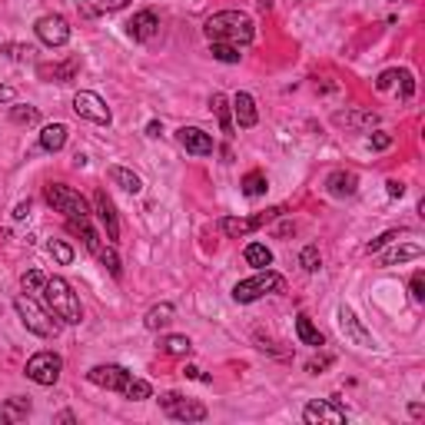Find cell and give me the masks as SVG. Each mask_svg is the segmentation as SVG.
<instances>
[{
    "label": "cell",
    "instance_id": "6da1fadb",
    "mask_svg": "<svg viewBox=\"0 0 425 425\" xmlns=\"http://www.w3.org/2000/svg\"><path fill=\"white\" fill-rule=\"evenodd\" d=\"M210 43H232V47H246L256 37V24L250 14L242 10H220L203 24Z\"/></svg>",
    "mask_w": 425,
    "mask_h": 425
},
{
    "label": "cell",
    "instance_id": "7a4b0ae2",
    "mask_svg": "<svg viewBox=\"0 0 425 425\" xmlns=\"http://www.w3.org/2000/svg\"><path fill=\"white\" fill-rule=\"evenodd\" d=\"M43 299H47L50 316H57L60 322L77 326L80 319H83V309H80L77 292H73V286H70L67 280H60V276H53V280L43 282Z\"/></svg>",
    "mask_w": 425,
    "mask_h": 425
},
{
    "label": "cell",
    "instance_id": "3957f363",
    "mask_svg": "<svg viewBox=\"0 0 425 425\" xmlns=\"http://www.w3.org/2000/svg\"><path fill=\"white\" fill-rule=\"evenodd\" d=\"M14 309H17L20 322H24V326H27L34 336L50 339V336H57V332H60L57 316L50 319V309H40V306L30 299V296H17V299H14Z\"/></svg>",
    "mask_w": 425,
    "mask_h": 425
},
{
    "label": "cell",
    "instance_id": "277c9868",
    "mask_svg": "<svg viewBox=\"0 0 425 425\" xmlns=\"http://www.w3.org/2000/svg\"><path fill=\"white\" fill-rule=\"evenodd\" d=\"M282 290H286V280H282L280 272L260 270L256 276H250V280L236 282L232 299L236 302H252V299H260V296H266V292H282Z\"/></svg>",
    "mask_w": 425,
    "mask_h": 425
},
{
    "label": "cell",
    "instance_id": "5b68a950",
    "mask_svg": "<svg viewBox=\"0 0 425 425\" xmlns=\"http://www.w3.org/2000/svg\"><path fill=\"white\" fill-rule=\"evenodd\" d=\"M43 196H47V203L57 212H63L67 220H90V206L77 190H70V186H63V183H50L47 190H43Z\"/></svg>",
    "mask_w": 425,
    "mask_h": 425
},
{
    "label": "cell",
    "instance_id": "8992f818",
    "mask_svg": "<svg viewBox=\"0 0 425 425\" xmlns=\"http://www.w3.org/2000/svg\"><path fill=\"white\" fill-rule=\"evenodd\" d=\"M60 369H63V359L57 352H37L27 362V379L37 386H53L60 379Z\"/></svg>",
    "mask_w": 425,
    "mask_h": 425
},
{
    "label": "cell",
    "instance_id": "52a82bcc",
    "mask_svg": "<svg viewBox=\"0 0 425 425\" xmlns=\"http://www.w3.org/2000/svg\"><path fill=\"white\" fill-rule=\"evenodd\" d=\"M160 406L166 409V416L180 419V422H203V419H206V406H203V402L183 399L180 392H166V396H160Z\"/></svg>",
    "mask_w": 425,
    "mask_h": 425
},
{
    "label": "cell",
    "instance_id": "ba28073f",
    "mask_svg": "<svg viewBox=\"0 0 425 425\" xmlns=\"http://www.w3.org/2000/svg\"><path fill=\"white\" fill-rule=\"evenodd\" d=\"M73 110H77V116L90 120V123H100V126L110 123V106H106L103 97H97L93 90H80L77 97H73Z\"/></svg>",
    "mask_w": 425,
    "mask_h": 425
},
{
    "label": "cell",
    "instance_id": "9c48e42d",
    "mask_svg": "<svg viewBox=\"0 0 425 425\" xmlns=\"http://www.w3.org/2000/svg\"><path fill=\"white\" fill-rule=\"evenodd\" d=\"M282 210H266V212H260V216H226V220H220V230L230 236V240H240V236H246V232H252V230H260L262 222H270V220H276Z\"/></svg>",
    "mask_w": 425,
    "mask_h": 425
},
{
    "label": "cell",
    "instance_id": "30bf717a",
    "mask_svg": "<svg viewBox=\"0 0 425 425\" xmlns=\"http://www.w3.org/2000/svg\"><path fill=\"white\" fill-rule=\"evenodd\" d=\"M37 37L47 43V47H63L70 40V24L60 14H47V17L37 20Z\"/></svg>",
    "mask_w": 425,
    "mask_h": 425
},
{
    "label": "cell",
    "instance_id": "8fae6325",
    "mask_svg": "<svg viewBox=\"0 0 425 425\" xmlns=\"http://www.w3.org/2000/svg\"><path fill=\"white\" fill-rule=\"evenodd\" d=\"M302 419L309 425H342L346 422V412L336 402H329V399H316V402H309V406L302 409Z\"/></svg>",
    "mask_w": 425,
    "mask_h": 425
},
{
    "label": "cell",
    "instance_id": "7c38bea8",
    "mask_svg": "<svg viewBox=\"0 0 425 425\" xmlns=\"http://www.w3.org/2000/svg\"><path fill=\"white\" fill-rule=\"evenodd\" d=\"M87 379L93 382V386H100V389H113V392H123L130 372H126L123 366H93V369L87 372Z\"/></svg>",
    "mask_w": 425,
    "mask_h": 425
},
{
    "label": "cell",
    "instance_id": "4fadbf2b",
    "mask_svg": "<svg viewBox=\"0 0 425 425\" xmlns=\"http://www.w3.org/2000/svg\"><path fill=\"white\" fill-rule=\"evenodd\" d=\"M176 140H180V146H183L186 153H193V156L212 153V136L206 133V130H200V126H183V130L176 133Z\"/></svg>",
    "mask_w": 425,
    "mask_h": 425
},
{
    "label": "cell",
    "instance_id": "5bb4252c",
    "mask_svg": "<svg viewBox=\"0 0 425 425\" xmlns=\"http://www.w3.org/2000/svg\"><path fill=\"white\" fill-rule=\"evenodd\" d=\"M339 329H342V332H346V336L352 339L356 346H366V349L376 346V339H372L366 329H362V322H359L356 312L349 309V306H339Z\"/></svg>",
    "mask_w": 425,
    "mask_h": 425
},
{
    "label": "cell",
    "instance_id": "9a60e30c",
    "mask_svg": "<svg viewBox=\"0 0 425 425\" xmlns=\"http://www.w3.org/2000/svg\"><path fill=\"white\" fill-rule=\"evenodd\" d=\"M93 210H97L100 222H103L106 240L116 242L120 240V220H116V210H113V203H110V196H106L103 190H97V196H93Z\"/></svg>",
    "mask_w": 425,
    "mask_h": 425
},
{
    "label": "cell",
    "instance_id": "2e32d148",
    "mask_svg": "<svg viewBox=\"0 0 425 425\" xmlns=\"http://www.w3.org/2000/svg\"><path fill=\"white\" fill-rule=\"evenodd\" d=\"M126 30H130L133 40H153L156 34H160V17H156L153 10H140V14H133V20L126 24Z\"/></svg>",
    "mask_w": 425,
    "mask_h": 425
},
{
    "label": "cell",
    "instance_id": "e0dca14e",
    "mask_svg": "<svg viewBox=\"0 0 425 425\" xmlns=\"http://www.w3.org/2000/svg\"><path fill=\"white\" fill-rule=\"evenodd\" d=\"M232 116H236V123H240L242 130L256 126V120H260V113H256V100H252L250 93H236V97H232Z\"/></svg>",
    "mask_w": 425,
    "mask_h": 425
},
{
    "label": "cell",
    "instance_id": "ac0fdd59",
    "mask_svg": "<svg viewBox=\"0 0 425 425\" xmlns=\"http://www.w3.org/2000/svg\"><path fill=\"white\" fill-rule=\"evenodd\" d=\"M67 126L63 123H50V126H43L40 130V146L47 150V153H57V150H63L67 146Z\"/></svg>",
    "mask_w": 425,
    "mask_h": 425
},
{
    "label": "cell",
    "instance_id": "d6986e66",
    "mask_svg": "<svg viewBox=\"0 0 425 425\" xmlns=\"http://www.w3.org/2000/svg\"><path fill=\"white\" fill-rule=\"evenodd\" d=\"M339 126H352V130H366V126H376L379 116L369 113V110H346V113H336L332 116Z\"/></svg>",
    "mask_w": 425,
    "mask_h": 425
},
{
    "label": "cell",
    "instance_id": "ffe728a7",
    "mask_svg": "<svg viewBox=\"0 0 425 425\" xmlns=\"http://www.w3.org/2000/svg\"><path fill=\"white\" fill-rule=\"evenodd\" d=\"M422 256V246L419 242H406V246H392V250L382 256V266H402L409 260H419Z\"/></svg>",
    "mask_w": 425,
    "mask_h": 425
},
{
    "label": "cell",
    "instance_id": "44dd1931",
    "mask_svg": "<svg viewBox=\"0 0 425 425\" xmlns=\"http://www.w3.org/2000/svg\"><path fill=\"white\" fill-rule=\"evenodd\" d=\"M110 180H113L120 190H126V193H140L143 190V180L133 173V170H126V166H110Z\"/></svg>",
    "mask_w": 425,
    "mask_h": 425
},
{
    "label": "cell",
    "instance_id": "7402d4cb",
    "mask_svg": "<svg viewBox=\"0 0 425 425\" xmlns=\"http://www.w3.org/2000/svg\"><path fill=\"white\" fill-rule=\"evenodd\" d=\"M359 186V176L356 173H346V170H339V173L329 176V193L332 196H352Z\"/></svg>",
    "mask_w": 425,
    "mask_h": 425
},
{
    "label": "cell",
    "instance_id": "603a6c76",
    "mask_svg": "<svg viewBox=\"0 0 425 425\" xmlns=\"http://www.w3.org/2000/svg\"><path fill=\"white\" fill-rule=\"evenodd\" d=\"M173 316H176V309L170 306V302H160V306H153V309L146 312V319H143V326L146 329H163V326H170L173 322Z\"/></svg>",
    "mask_w": 425,
    "mask_h": 425
},
{
    "label": "cell",
    "instance_id": "cb8c5ba5",
    "mask_svg": "<svg viewBox=\"0 0 425 425\" xmlns=\"http://www.w3.org/2000/svg\"><path fill=\"white\" fill-rule=\"evenodd\" d=\"M30 416V399H7L0 406V422H20Z\"/></svg>",
    "mask_w": 425,
    "mask_h": 425
},
{
    "label": "cell",
    "instance_id": "d4e9b609",
    "mask_svg": "<svg viewBox=\"0 0 425 425\" xmlns=\"http://www.w3.org/2000/svg\"><path fill=\"white\" fill-rule=\"evenodd\" d=\"M130 0H83L80 4V14L83 17H97V14H113V10L126 7Z\"/></svg>",
    "mask_w": 425,
    "mask_h": 425
},
{
    "label": "cell",
    "instance_id": "484cf974",
    "mask_svg": "<svg viewBox=\"0 0 425 425\" xmlns=\"http://www.w3.org/2000/svg\"><path fill=\"white\" fill-rule=\"evenodd\" d=\"M242 256H246V262H250V266H256V270H266V266H272V252H270V246H262V242H250Z\"/></svg>",
    "mask_w": 425,
    "mask_h": 425
},
{
    "label": "cell",
    "instance_id": "4316f807",
    "mask_svg": "<svg viewBox=\"0 0 425 425\" xmlns=\"http://www.w3.org/2000/svg\"><path fill=\"white\" fill-rule=\"evenodd\" d=\"M296 332H299V339L306 342V346H316V349L322 346V332L312 326L309 316H299V319H296Z\"/></svg>",
    "mask_w": 425,
    "mask_h": 425
},
{
    "label": "cell",
    "instance_id": "83f0119b",
    "mask_svg": "<svg viewBox=\"0 0 425 425\" xmlns=\"http://www.w3.org/2000/svg\"><path fill=\"white\" fill-rule=\"evenodd\" d=\"M160 349H163L166 356H190L193 342H190L186 336H163L160 339Z\"/></svg>",
    "mask_w": 425,
    "mask_h": 425
},
{
    "label": "cell",
    "instance_id": "f1b7e54d",
    "mask_svg": "<svg viewBox=\"0 0 425 425\" xmlns=\"http://www.w3.org/2000/svg\"><path fill=\"white\" fill-rule=\"evenodd\" d=\"M123 396H126V399H133V402H143V399L153 396V386H150L146 379H126Z\"/></svg>",
    "mask_w": 425,
    "mask_h": 425
},
{
    "label": "cell",
    "instance_id": "f546056e",
    "mask_svg": "<svg viewBox=\"0 0 425 425\" xmlns=\"http://www.w3.org/2000/svg\"><path fill=\"white\" fill-rule=\"evenodd\" d=\"M77 70H80L77 60H67V63H60V67H40V73H43V77H53L57 83H67V80H73Z\"/></svg>",
    "mask_w": 425,
    "mask_h": 425
},
{
    "label": "cell",
    "instance_id": "4dcf8cb0",
    "mask_svg": "<svg viewBox=\"0 0 425 425\" xmlns=\"http://www.w3.org/2000/svg\"><path fill=\"white\" fill-rule=\"evenodd\" d=\"M212 110H216V116H220V126H222V133L232 136V120H230V100L222 97V93H216L212 97Z\"/></svg>",
    "mask_w": 425,
    "mask_h": 425
},
{
    "label": "cell",
    "instance_id": "1f68e13d",
    "mask_svg": "<svg viewBox=\"0 0 425 425\" xmlns=\"http://www.w3.org/2000/svg\"><path fill=\"white\" fill-rule=\"evenodd\" d=\"M266 190H270V183H266V173H260V170L242 180V193H246V196H262Z\"/></svg>",
    "mask_w": 425,
    "mask_h": 425
},
{
    "label": "cell",
    "instance_id": "d6a6232c",
    "mask_svg": "<svg viewBox=\"0 0 425 425\" xmlns=\"http://www.w3.org/2000/svg\"><path fill=\"white\" fill-rule=\"evenodd\" d=\"M212 60H220V63H240L242 53L240 47H232V43H212Z\"/></svg>",
    "mask_w": 425,
    "mask_h": 425
},
{
    "label": "cell",
    "instance_id": "836d02e7",
    "mask_svg": "<svg viewBox=\"0 0 425 425\" xmlns=\"http://www.w3.org/2000/svg\"><path fill=\"white\" fill-rule=\"evenodd\" d=\"M47 250H50V256H53V260H57L60 266H70V262H73V250H70V246H67L63 240H50V242H47Z\"/></svg>",
    "mask_w": 425,
    "mask_h": 425
},
{
    "label": "cell",
    "instance_id": "e575fe53",
    "mask_svg": "<svg viewBox=\"0 0 425 425\" xmlns=\"http://www.w3.org/2000/svg\"><path fill=\"white\" fill-rule=\"evenodd\" d=\"M43 272L40 270H27L24 276H20V286H24V292H43Z\"/></svg>",
    "mask_w": 425,
    "mask_h": 425
},
{
    "label": "cell",
    "instance_id": "d590c367",
    "mask_svg": "<svg viewBox=\"0 0 425 425\" xmlns=\"http://www.w3.org/2000/svg\"><path fill=\"white\" fill-rule=\"evenodd\" d=\"M100 262H103L106 270H110V276H120V256H116L113 246H106V250H97Z\"/></svg>",
    "mask_w": 425,
    "mask_h": 425
},
{
    "label": "cell",
    "instance_id": "8d00e7d4",
    "mask_svg": "<svg viewBox=\"0 0 425 425\" xmlns=\"http://www.w3.org/2000/svg\"><path fill=\"white\" fill-rule=\"evenodd\" d=\"M10 120L14 123H37V110L34 106H10Z\"/></svg>",
    "mask_w": 425,
    "mask_h": 425
},
{
    "label": "cell",
    "instance_id": "74e56055",
    "mask_svg": "<svg viewBox=\"0 0 425 425\" xmlns=\"http://www.w3.org/2000/svg\"><path fill=\"white\" fill-rule=\"evenodd\" d=\"M299 262H302V270H306V272H316L319 262H322V260H319V250H316V246H306V250L299 252Z\"/></svg>",
    "mask_w": 425,
    "mask_h": 425
},
{
    "label": "cell",
    "instance_id": "f35d334b",
    "mask_svg": "<svg viewBox=\"0 0 425 425\" xmlns=\"http://www.w3.org/2000/svg\"><path fill=\"white\" fill-rule=\"evenodd\" d=\"M389 146H392V133H386V130L369 136V150H389Z\"/></svg>",
    "mask_w": 425,
    "mask_h": 425
},
{
    "label": "cell",
    "instance_id": "ab89813d",
    "mask_svg": "<svg viewBox=\"0 0 425 425\" xmlns=\"http://www.w3.org/2000/svg\"><path fill=\"white\" fill-rule=\"evenodd\" d=\"M396 236H399L396 230H392V232H382L379 240H372V242H369V246H366V252H379V250H382V246H389V242L396 240Z\"/></svg>",
    "mask_w": 425,
    "mask_h": 425
},
{
    "label": "cell",
    "instance_id": "60d3db41",
    "mask_svg": "<svg viewBox=\"0 0 425 425\" xmlns=\"http://www.w3.org/2000/svg\"><path fill=\"white\" fill-rule=\"evenodd\" d=\"M396 77H399L396 70H386V73H382V77L376 80V87H379V90H389V87H392V83H396Z\"/></svg>",
    "mask_w": 425,
    "mask_h": 425
},
{
    "label": "cell",
    "instance_id": "b9f144b4",
    "mask_svg": "<svg viewBox=\"0 0 425 425\" xmlns=\"http://www.w3.org/2000/svg\"><path fill=\"white\" fill-rule=\"evenodd\" d=\"M412 296H416L419 302L425 299V282H422V276H416V280H412Z\"/></svg>",
    "mask_w": 425,
    "mask_h": 425
},
{
    "label": "cell",
    "instance_id": "7bdbcfd3",
    "mask_svg": "<svg viewBox=\"0 0 425 425\" xmlns=\"http://www.w3.org/2000/svg\"><path fill=\"white\" fill-rule=\"evenodd\" d=\"M389 196H406V183H399V180H389Z\"/></svg>",
    "mask_w": 425,
    "mask_h": 425
},
{
    "label": "cell",
    "instance_id": "ee69618b",
    "mask_svg": "<svg viewBox=\"0 0 425 425\" xmlns=\"http://www.w3.org/2000/svg\"><path fill=\"white\" fill-rule=\"evenodd\" d=\"M412 90H416V83H412V77H409V73H406V77H402V97H412Z\"/></svg>",
    "mask_w": 425,
    "mask_h": 425
},
{
    "label": "cell",
    "instance_id": "f6af8a7d",
    "mask_svg": "<svg viewBox=\"0 0 425 425\" xmlns=\"http://www.w3.org/2000/svg\"><path fill=\"white\" fill-rule=\"evenodd\" d=\"M27 212H30V203H20L17 210H14V220H27Z\"/></svg>",
    "mask_w": 425,
    "mask_h": 425
},
{
    "label": "cell",
    "instance_id": "bcb514c9",
    "mask_svg": "<svg viewBox=\"0 0 425 425\" xmlns=\"http://www.w3.org/2000/svg\"><path fill=\"white\" fill-rule=\"evenodd\" d=\"M0 100H4V103H10V100H14V87H0Z\"/></svg>",
    "mask_w": 425,
    "mask_h": 425
},
{
    "label": "cell",
    "instance_id": "7dc6e473",
    "mask_svg": "<svg viewBox=\"0 0 425 425\" xmlns=\"http://www.w3.org/2000/svg\"><path fill=\"white\" fill-rule=\"evenodd\" d=\"M146 133H150V136H160V133H163V126H160V123H156V120H153V123L146 126Z\"/></svg>",
    "mask_w": 425,
    "mask_h": 425
}]
</instances>
